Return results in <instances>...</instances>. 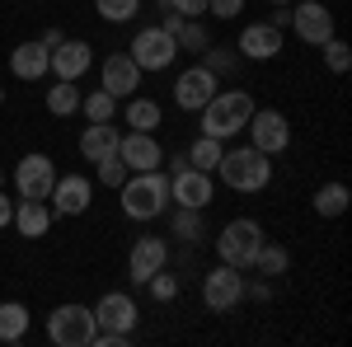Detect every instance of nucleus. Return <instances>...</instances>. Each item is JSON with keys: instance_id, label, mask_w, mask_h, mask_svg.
<instances>
[{"instance_id": "obj_30", "label": "nucleus", "mask_w": 352, "mask_h": 347, "mask_svg": "<svg viewBox=\"0 0 352 347\" xmlns=\"http://www.w3.org/2000/svg\"><path fill=\"white\" fill-rule=\"evenodd\" d=\"M80 113L89 122H113L118 117V99L109 89H89V94H80Z\"/></svg>"}, {"instance_id": "obj_27", "label": "nucleus", "mask_w": 352, "mask_h": 347, "mask_svg": "<svg viewBox=\"0 0 352 347\" xmlns=\"http://www.w3.org/2000/svg\"><path fill=\"white\" fill-rule=\"evenodd\" d=\"M287 267H292V254H287V244L263 240V249H258V258H254V267H249V272H258V277H282Z\"/></svg>"}, {"instance_id": "obj_36", "label": "nucleus", "mask_w": 352, "mask_h": 347, "mask_svg": "<svg viewBox=\"0 0 352 347\" xmlns=\"http://www.w3.org/2000/svg\"><path fill=\"white\" fill-rule=\"evenodd\" d=\"M94 169H99V188H113V192H118V188L127 183V164L118 160V155H113V160H99Z\"/></svg>"}, {"instance_id": "obj_11", "label": "nucleus", "mask_w": 352, "mask_h": 347, "mask_svg": "<svg viewBox=\"0 0 352 347\" xmlns=\"http://www.w3.org/2000/svg\"><path fill=\"white\" fill-rule=\"evenodd\" d=\"M52 183H56V160H52V155L28 150L24 160L14 164V188H19V197H38V202H47Z\"/></svg>"}, {"instance_id": "obj_37", "label": "nucleus", "mask_w": 352, "mask_h": 347, "mask_svg": "<svg viewBox=\"0 0 352 347\" xmlns=\"http://www.w3.org/2000/svg\"><path fill=\"white\" fill-rule=\"evenodd\" d=\"M207 14L212 19H235V14H244V0H207Z\"/></svg>"}, {"instance_id": "obj_15", "label": "nucleus", "mask_w": 352, "mask_h": 347, "mask_svg": "<svg viewBox=\"0 0 352 347\" xmlns=\"http://www.w3.org/2000/svg\"><path fill=\"white\" fill-rule=\"evenodd\" d=\"M141 66H136L127 52H113V56H104V66H99V89H109L113 99L122 104V99H132L136 89H141Z\"/></svg>"}, {"instance_id": "obj_7", "label": "nucleus", "mask_w": 352, "mask_h": 347, "mask_svg": "<svg viewBox=\"0 0 352 347\" xmlns=\"http://www.w3.org/2000/svg\"><path fill=\"white\" fill-rule=\"evenodd\" d=\"M244 132H249V146L263 150V155H282L292 146V122L277 108H254L249 122H244Z\"/></svg>"}, {"instance_id": "obj_2", "label": "nucleus", "mask_w": 352, "mask_h": 347, "mask_svg": "<svg viewBox=\"0 0 352 347\" xmlns=\"http://www.w3.org/2000/svg\"><path fill=\"white\" fill-rule=\"evenodd\" d=\"M118 202L127 221H155L169 212V174L164 169H141L127 174V183L118 188Z\"/></svg>"}, {"instance_id": "obj_28", "label": "nucleus", "mask_w": 352, "mask_h": 347, "mask_svg": "<svg viewBox=\"0 0 352 347\" xmlns=\"http://www.w3.org/2000/svg\"><path fill=\"white\" fill-rule=\"evenodd\" d=\"M352 202L348 183H324L320 192H315V216H324V221H333V216H343Z\"/></svg>"}, {"instance_id": "obj_29", "label": "nucleus", "mask_w": 352, "mask_h": 347, "mask_svg": "<svg viewBox=\"0 0 352 347\" xmlns=\"http://www.w3.org/2000/svg\"><path fill=\"white\" fill-rule=\"evenodd\" d=\"M221 155H226V141H217V136H197L188 146V164L192 169H207V174L221 164Z\"/></svg>"}, {"instance_id": "obj_40", "label": "nucleus", "mask_w": 352, "mask_h": 347, "mask_svg": "<svg viewBox=\"0 0 352 347\" xmlns=\"http://www.w3.org/2000/svg\"><path fill=\"white\" fill-rule=\"evenodd\" d=\"M272 28H287L292 24V5H272V19H268Z\"/></svg>"}, {"instance_id": "obj_14", "label": "nucleus", "mask_w": 352, "mask_h": 347, "mask_svg": "<svg viewBox=\"0 0 352 347\" xmlns=\"http://www.w3.org/2000/svg\"><path fill=\"white\" fill-rule=\"evenodd\" d=\"M217 89H221V80L202 66V61H197V66H188V71H179V76H174V104L184 108V113H197V108L207 104Z\"/></svg>"}, {"instance_id": "obj_21", "label": "nucleus", "mask_w": 352, "mask_h": 347, "mask_svg": "<svg viewBox=\"0 0 352 347\" xmlns=\"http://www.w3.org/2000/svg\"><path fill=\"white\" fill-rule=\"evenodd\" d=\"M52 221H56V216H52V207H47V202H38V197H19V202H14V221H10V225H14L24 240H43V235L52 230Z\"/></svg>"}, {"instance_id": "obj_31", "label": "nucleus", "mask_w": 352, "mask_h": 347, "mask_svg": "<svg viewBox=\"0 0 352 347\" xmlns=\"http://www.w3.org/2000/svg\"><path fill=\"white\" fill-rule=\"evenodd\" d=\"M174 240H184V244H202V212H192V207H174Z\"/></svg>"}, {"instance_id": "obj_8", "label": "nucleus", "mask_w": 352, "mask_h": 347, "mask_svg": "<svg viewBox=\"0 0 352 347\" xmlns=\"http://www.w3.org/2000/svg\"><path fill=\"white\" fill-rule=\"evenodd\" d=\"M202 300H207L212 315H230V310L244 300V272L230 267V263L207 267V277H202Z\"/></svg>"}, {"instance_id": "obj_24", "label": "nucleus", "mask_w": 352, "mask_h": 347, "mask_svg": "<svg viewBox=\"0 0 352 347\" xmlns=\"http://www.w3.org/2000/svg\"><path fill=\"white\" fill-rule=\"evenodd\" d=\"M28 338V305L24 300H0V343H24Z\"/></svg>"}, {"instance_id": "obj_22", "label": "nucleus", "mask_w": 352, "mask_h": 347, "mask_svg": "<svg viewBox=\"0 0 352 347\" xmlns=\"http://www.w3.org/2000/svg\"><path fill=\"white\" fill-rule=\"evenodd\" d=\"M118 141H122V132H118L113 122H89L80 132V160L85 164L113 160V155H118Z\"/></svg>"}, {"instance_id": "obj_6", "label": "nucleus", "mask_w": 352, "mask_h": 347, "mask_svg": "<svg viewBox=\"0 0 352 347\" xmlns=\"http://www.w3.org/2000/svg\"><path fill=\"white\" fill-rule=\"evenodd\" d=\"M127 56H132L141 71H169V66H174V56H184V52H179L174 33H164L160 24H151V28H136Z\"/></svg>"}, {"instance_id": "obj_18", "label": "nucleus", "mask_w": 352, "mask_h": 347, "mask_svg": "<svg viewBox=\"0 0 352 347\" xmlns=\"http://www.w3.org/2000/svg\"><path fill=\"white\" fill-rule=\"evenodd\" d=\"M118 160L127 164V174H141V169H160L164 150H160V141H155V132H122Z\"/></svg>"}, {"instance_id": "obj_43", "label": "nucleus", "mask_w": 352, "mask_h": 347, "mask_svg": "<svg viewBox=\"0 0 352 347\" xmlns=\"http://www.w3.org/2000/svg\"><path fill=\"white\" fill-rule=\"evenodd\" d=\"M268 5H296V0H268Z\"/></svg>"}, {"instance_id": "obj_23", "label": "nucleus", "mask_w": 352, "mask_h": 347, "mask_svg": "<svg viewBox=\"0 0 352 347\" xmlns=\"http://www.w3.org/2000/svg\"><path fill=\"white\" fill-rule=\"evenodd\" d=\"M122 122L132 127V132H155L164 122V108L155 99H146V94H132L127 104H122Z\"/></svg>"}, {"instance_id": "obj_13", "label": "nucleus", "mask_w": 352, "mask_h": 347, "mask_svg": "<svg viewBox=\"0 0 352 347\" xmlns=\"http://www.w3.org/2000/svg\"><path fill=\"white\" fill-rule=\"evenodd\" d=\"M94 324L109 328V333H132L136 338V324H141V310L127 291H104L99 305H94Z\"/></svg>"}, {"instance_id": "obj_32", "label": "nucleus", "mask_w": 352, "mask_h": 347, "mask_svg": "<svg viewBox=\"0 0 352 347\" xmlns=\"http://www.w3.org/2000/svg\"><path fill=\"white\" fill-rule=\"evenodd\" d=\"M174 43H179V52H192V56H202L207 52V28H202V19H184V28L174 33Z\"/></svg>"}, {"instance_id": "obj_16", "label": "nucleus", "mask_w": 352, "mask_h": 347, "mask_svg": "<svg viewBox=\"0 0 352 347\" xmlns=\"http://www.w3.org/2000/svg\"><path fill=\"white\" fill-rule=\"evenodd\" d=\"M292 28H296L300 43L320 47L324 38H333V14H329L324 0H296L292 5Z\"/></svg>"}, {"instance_id": "obj_25", "label": "nucleus", "mask_w": 352, "mask_h": 347, "mask_svg": "<svg viewBox=\"0 0 352 347\" xmlns=\"http://www.w3.org/2000/svg\"><path fill=\"white\" fill-rule=\"evenodd\" d=\"M197 61H202V66H207L217 80H230V76L244 66V56L235 52V47H226V43H207V52L197 56Z\"/></svg>"}, {"instance_id": "obj_26", "label": "nucleus", "mask_w": 352, "mask_h": 347, "mask_svg": "<svg viewBox=\"0 0 352 347\" xmlns=\"http://www.w3.org/2000/svg\"><path fill=\"white\" fill-rule=\"evenodd\" d=\"M43 104H47L52 117H71V113H80V89H76V80H52Z\"/></svg>"}, {"instance_id": "obj_1", "label": "nucleus", "mask_w": 352, "mask_h": 347, "mask_svg": "<svg viewBox=\"0 0 352 347\" xmlns=\"http://www.w3.org/2000/svg\"><path fill=\"white\" fill-rule=\"evenodd\" d=\"M254 94L249 89H217L207 104L197 108V127L202 136H217V141H230V136L244 132V122H249V113H254Z\"/></svg>"}, {"instance_id": "obj_42", "label": "nucleus", "mask_w": 352, "mask_h": 347, "mask_svg": "<svg viewBox=\"0 0 352 347\" xmlns=\"http://www.w3.org/2000/svg\"><path fill=\"white\" fill-rule=\"evenodd\" d=\"M61 38H66V33H61V28H43V38H38V43H43V47H47V52H52L56 43H61Z\"/></svg>"}, {"instance_id": "obj_19", "label": "nucleus", "mask_w": 352, "mask_h": 347, "mask_svg": "<svg viewBox=\"0 0 352 347\" xmlns=\"http://www.w3.org/2000/svg\"><path fill=\"white\" fill-rule=\"evenodd\" d=\"M235 52H240L244 61H272V56L282 52V28H272L268 19L244 24L240 38H235Z\"/></svg>"}, {"instance_id": "obj_41", "label": "nucleus", "mask_w": 352, "mask_h": 347, "mask_svg": "<svg viewBox=\"0 0 352 347\" xmlns=\"http://www.w3.org/2000/svg\"><path fill=\"white\" fill-rule=\"evenodd\" d=\"M10 221H14V202H10V197H5V188H0V230H5Z\"/></svg>"}, {"instance_id": "obj_9", "label": "nucleus", "mask_w": 352, "mask_h": 347, "mask_svg": "<svg viewBox=\"0 0 352 347\" xmlns=\"http://www.w3.org/2000/svg\"><path fill=\"white\" fill-rule=\"evenodd\" d=\"M169 202L174 207H192V212H207L212 202H217V183H212V174L207 169H179V174H169Z\"/></svg>"}, {"instance_id": "obj_20", "label": "nucleus", "mask_w": 352, "mask_h": 347, "mask_svg": "<svg viewBox=\"0 0 352 347\" xmlns=\"http://www.w3.org/2000/svg\"><path fill=\"white\" fill-rule=\"evenodd\" d=\"M47 66H52V52L33 38V43H19L14 52H10V76L14 80H47Z\"/></svg>"}, {"instance_id": "obj_17", "label": "nucleus", "mask_w": 352, "mask_h": 347, "mask_svg": "<svg viewBox=\"0 0 352 347\" xmlns=\"http://www.w3.org/2000/svg\"><path fill=\"white\" fill-rule=\"evenodd\" d=\"M89 66H94V47H89L85 38H61V43L52 47L47 76H52V80H80Z\"/></svg>"}, {"instance_id": "obj_5", "label": "nucleus", "mask_w": 352, "mask_h": 347, "mask_svg": "<svg viewBox=\"0 0 352 347\" xmlns=\"http://www.w3.org/2000/svg\"><path fill=\"white\" fill-rule=\"evenodd\" d=\"M94 333H99V324H94V305H76V300H66V305H56L52 315H47V343H56V347H89V343H94Z\"/></svg>"}, {"instance_id": "obj_39", "label": "nucleus", "mask_w": 352, "mask_h": 347, "mask_svg": "<svg viewBox=\"0 0 352 347\" xmlns=\"http://www.w3.org/2000/svg\"><path fill=\"white\" fill-rule=\"evenodd\" d=\"M244 295H249V300H258V305H263V300H272V287H268V277H263V282H254V287L244 282Z\"/></svg>"}, {"instance_id": "obj_10", "label": "nucleus", "mask_w": 352, "mask_h": 347, "mask_svg": "<svg viewBox=\"0 0 352 347\" xmlns=\"http://www.w3.org/2000/svg\"><path fill=\"white\" fill-rule=\"evenodd\" d=\"M89 202H94V179L89 174H56L52 192H47L52 216H85Z\"/></svg>"}, {"instance_id": "obj_3", "label": "nucleus", "mask_w": 352, "mask_h": 347, "mask_svg": "<svg viewBox=\"0 0 352 347\" xmlns=\"http://www.w3.org/2000/svg\"><path fill=\"white\" fill-rule=\"evenodd\" d=\"M212 174H221V183L235 188V192H263L272 183V155L254 150V146H235V150L221 155Z\"/></svg>"}, {"instance_id": "obj_12", "label": "nucleus", "mask_w": 352, "mask_h": 347, "mask_svg": "<svg viewBox=\"0 0 352 347\" xmlns=\"http://www.w3.org/2000/svg\"><path fill=\"white\" fill-rule=\"evenodd\" d=\"M160 267H169V240L164 235H141L132 244V254H127V277L136 287H146Z\"/></svg>"}, {"instance_id": "obj_38", "label": "nucleus", "mask_w": 352, "mask_h": 347, "mask_svg": "<svg viewBox=\"0 0 352 347\" xmlns=\"http://www.w3.org/2000/svg\"><path fill=\"white\" fill-rule=\"evenodd\" d=\"M169 10L184 14V19H202L207 14V0H169Z\"/></svg>"}, {"instance_id": "obj_44", "label": "nucleus", "mask_w": 352, "mask_h": 347, "mask_svg": "<svg viewBox=\"0 0 352 347\" xmlns=\"http://www.w3.org/2000/svg\"><path fill=\"white\" fill-rule=\"evenodd\" d=\"M0 188H5V174H0Z\"/></svg>"}, {"instance_id": "obj_4", "label": "nucleus", "mask_w": 352, "mask_h": 347, "mask_svg": "<svg viewBox=\"0 0 352 347\" xmlns=\"http://www.w3.org/2000/svg\"><path fill=\"white\" fill-rule=\"evenodd\" d=\"M263 225L254 221V216H235V221H226L217 235V258L230 267H240V272H249L254 267V258H258V249H263Z\"/></svg>"}, {"instance_id": "obj_33", "label": "nucleus", "mask_w": 352, "mask_h": 347, "mask_svg": "<svg viewBox=\"0 0 352 347\" xmlns=\"http://www.w3.org/2000/svg\"><path fill=\"white\" fill-rule=\"evenodd\" d=\"M146 291H151V300H160V305H169V300H179V291H184V282H179V272H169V267H160L151 282H146Z\"/></svg>"}, {"instance_id": "obj_35", "label": "nucleus", "mask_w": 352, "mask_h": 347, "mask_svg": "<svg viewBox=\"0 0 352 347\" xmlns=\"http://www.w3.org/2000/svg\"><path fill=\"white\" fill-rule=\"evenodd\" d=\"M94 10L109 19V24H132L141 14V0H94Z\"/></svg>"}, {"instance_id": "obj_34", "label": "nucleus", "mask_w": 352, "mask_h": 347, "mask_svg": "<svg viewBox=\"0 0 352 347\" xmlns=\"http://www.w3.org/2000/svg\"><path fill=\"white\" fill-rule=\"evenodd\" d=\"M320 47H324V66H329V71H333V76H348V66H352V47H348V43L333 33V38L320 43Z\"/></svg>"}]
</instances>
